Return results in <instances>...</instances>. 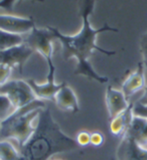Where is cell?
<instances>
[{
  "label": "cell",
  "mask_w": 147,
  "mask_h": 160,
  "mask_svg": "<svg viewBox=\"0 0 147 160\" xmlns=\"http://www.w3.org/2000/svg\"><path fill=\"white\" fill-rule=\"evenodd\" d=\"M35 27L33 17H23L7 13L0 14V29L7 32L25 35Z\"/></svg>",
  "instance_id": "cell-8"
},
{
  "label": "cell",
  "mask_w": 147,
  "mask_h": 160,
  "mask_svg": "<svg viewBox=\"0 0 147 160\" xmlns=\"http://www.w3.org/2000/svg\"><path fill=\"white\" fill-rule=\"evenodd\" d=\"M47 107L44 101L36 99L25 107L14 110L0 124V140H15L19 149L23 147L35 130V121Z\"/></svg>",
  "instance_id": "cell-3"
},
{
  "label": "cell",
  "mask_w": 147,
  "mask_h": 160,
  "mask_svg": "<svg viewBox=\"0 0 147 160\" xmlns=\"http://www.w3.org/2000/svg\"><path fill=\"white\" fill-rule=\"evenodd\" d=\"M139 45H140V52L142 53V58H143L142 62H143L144 66L145 77L147 79V31L142 34V36L140 38Z\"/></svg>",
  "instance_id": "cell-18"
},
{
  "label": "cell",
  "mask_w": 147,
  "mask_h": 160,
  "mask_svg": "<svg viewBox=\"0 0 147 160\" xmlns=\"http://www.w3.org/2000/svg\"><path fill=\"white\" fill-rule=\"evenodd\" d=\"M133 115L147 119V85L143 90V95L137 102L133 103Z\"/></svg>",
  "instance_id": "cell-16"
},
{
  "label": "cell",
  "mask_w": 147,
  "mask_h": 160,
  "mask_svg": "<svg viewBox=\"0 0 147 160\" xmlns=\"http://www.w3.org/2000/svg\"><path fill=\"white\" fill-rule=\"evenodd\" d=\"M0 94L10 101L13 110L25 107L36 100L29 84L24 80H8L0 85Z\"/></svg>",
  "instance_id": "cell-5"
},
{
  "label": "cell",
  "mask_w": 147,
  "mask_h": 160,
  "mask_svg": "<svg viewBox=\"0 0 147 160\" xmlns=\"http://www.w3.org/2000/svg\"><path fill=\"white\" fill-rule=\"evenodd\" d=\"M14 111L10 101L5 97L0 94V119L1 121L7 118L10 114Z\"/></svg>",
  "instance_id": "cell-17"
},
{
  "label": "cell",
  "mask_w": 147,
  "mask_h": 160,
  "mask_svg": "<svg viewBox=\"0 0 147 160\" xmlns=\"http://www.w3.org/2000/svg\"><path fill=\"white\" fill-rule=\"evenodd\" d=\"M0 124H1V119H0Z\"/></svg>",
  "instance_id": "cell-23"
},
{
  "label": "cell",
  "mask_w": 147,
  "mask_h": 160,
  "mask_svg": "<svg viewBox=\"0 0 147 160\" xmlns=\"http://www.w3.org/2000/svg\"><path fill=\"white\" fill-rule=\"evenodd\" d=\"M105 102L110 120L124 112L130 106V103L128 102V99L122 91L114 89L112 87H108L106 90Z\"/></svg>",
  "instance_id": "cell-10"
},
{
  "label": "cell",
  "mask_w": 147,
  "mask_h": 160,
  "mask_svg": "<svg viewBox=\"0 0 147 160\" xmlns=\"http://www.w3.org/2000/svg\"><path fill=\"white\" fill-rule=\"evenodd\" d=\"M146 86V77H145V71L143 62H139L137 68L130 72L129 75L126 77L122 84L121 91L125 95L127 99H129L131 96L136 94L139 91L144 90Z\"/></svg>",
  "instance_id": "cell-11"
},
{
  "label": "cell",
  "mask_w": 147,
  "mask_h": 160,
  "mask_svg": "<svg viewBox=\"0 0 147 160\" xmlns=\"http://www.w3.org/2000/svg\"><path fill=\"white\" fill-rule=\"evenodd\" d=\"M20 151L9 140H0V160H20Z\"/></svg>",
  "instance_id": "cell-15"
},
{
  "label": "cell",
  "mask_w": 147,
  "mask_h": 160,
  "mask_svg": "<svg viewBox=\"0 0 147 160\" xmlns=\"http://www.w3.org/2000/svg\"><path fill=\"white\" fill-rule=\"evenodd\" d=\"M48 74L47 81L43 84H38L33 79L26 80L29 84L31 90L33 91L36 99L41 101H53V98L57 92L62 87V84L56 83V66H48Z\"/></svg>",
  "instance_id": "cell-7"
},
{
  "label": "cell",
  "mask_w": 147,
  "mask_h": 160,
  "mask_svg": "<svg viewBox=\"0 0 147 160\" xmlns=\"http://www.w3.org/2000/svg\"><path fill=\"white\" fill-rule=\"evenodd\" d=\"M13 68L6 65H0V85H2L9 80Z\"/></svg>",
  "instance_id": "cell-20"
},
{
  "label": "cell",
  "mask_w": 147,
  "mask_h": 160,
  "mask_svg": "<svg viewBox=\"0 0 147 160\" xmlns=\"http://www.w3.org/2000/svg\"><path fill=\"white\" fill-rule=\"evenodd\" d=\"M16 1H22V0H0V9H4L7 12L11 13L13 12V4ZM36 2H44V0H33Z\"/></svg>",
  "instance_id": "cell-21"
},
{
  "label": "cell",
  "mask_w": 147,
  "mask_h": 160,
  "mask_svg": "<svg viewBox=\"0 0 147 160\" xmlns=\"http://www.w3.org/2000/svg\"><path fill=\"white\" fill-rule=\"evenodd\" d=\"M79 147L76 139L63 133L50 109L45 107L36 120L33 134L19 149L20 160H50L53 155L74 151Z\"/></svg>",
  "instance_id": "cell-2"
},
{
  "label": "cell",
  "mask_w": 147,
  "mask_h": 160,
  "mask_svg": "<svg viewBox=\"0 0 147 160\" xmlns=\"http://www.w3.org/2000/svg\"><path fill=\"white\" fill-rule=\"evenodd\" d=\"M133 103H130V106L127 110H125L118 116L114 117L110 120V131L115 136H123L126 133V131L129 127L130 123L133 119L132 112Z\"/></svg>",
  "instance_id": "cell-13"
},
{
  "label": "cell",
  "mask_w": 147,
  "mask_h": 160,
  "mask_svg": "<svg viewBox=\"0 0 147 160\" xmlns=\"http://www.w3.org/2000/svg\"><path fill=\"white\" fill-rule=\"evenodd\" d=\"M24 36L25 35L7 32L5 30L0 29V52L23 43Z\"/></svg>",
  "instance_id": "cell-14"
},
{
  "label": "cell",
  "mask_w": 147,
  "mask_h": 160,
  "mask_svg": "<svg viewBox=\"0 0 147 160\" xmlns=\"http://www.w3.org/2000/svg\"><path fill=\"white\" fill-rule=\"evenodd\" d=\"M116 156L118 160H147V149L141 147L134 138L123 135L118 145Z\"/></svg>",
  "instance_id": "cell-9"
},
{
  "label": "cell",
  "mask_w": 147,
  "mask_h": 160,
  "mask_svg": "<svg viewBox=\"0 0 147 160\" xmlns=\"http://www.w3.org/2000/svg\"><path fill=\"white\" fill-rule=\"evenodd\" d=\"M104 142V136L100 133V132H93L91 133V139H90V144L93 146H101Z\"/></svg>",
  "instance_id": "cell-22"
},
{
  "label": "cell",
  "mask_w": 147,
  "mask_h": 160,
  "mask_svg": "<svg viewBox=\"0 0 147 160\" xmlns=\"http://www.w3.org/2000/svg\"><path fill=\"white\" fill-rule=\"evenodd\" d=\"M34 52H35L33 48L23 42L16 47L0 52V65H6L12 68H17L21 74L25 62Z\"/></svg>",
  "instance_id": "cell-6"
},
{
  "label": "cell",
  "mask_w": 147,
  "mask_h": 160,
  "mask_svg": "<svg viewBox=\"0 0 147 160\" xmlns=\"http://www.w3.org/2000/svg\"><path fill=\"white\" fill-rule=\"evenodd\" d=\"M96 0H79V13L82 17V28L77 34H63L56 27H50L56 35L57 40L62 44L63 58L66 61L76 58L77 66L75 70L76 76H84L89 80H93L100 84H105L109 81L107 77L101 76L96 72L89 59L94 52H99L105 56L112 57L116 52L108 51L100 48L97 44V38L100 33L112 31L118 32V28L110 26L107 22L100 28H94L91 24L90 16L94 11Z\"/></svg>",
  "instance_id": "cell-1"
},
{
  "label": "cell",
  "mask_w": 147,
  "mask_h": 160,
  "mask_svg": "<svg viewBox=\"0 0 147 160\" xmlns=\"http://www.w3.org/2000/svg\"><path fill=\"white\" fill-rule=\"evenodd\" d=\"M90 139H91V133L88 131H81L78 133L76 142L80 147H85V146L90 144Z\"/></svg>",
  "instance_id": "cell-19"
},
{
  "label": "cell",
  "mask_w": 147,
  "mask_h": 160,
  "mask_svg": "<svg viewBox=\"0 0 147 160\" xmlns=\"http://www.w3.org/2000/svg\"><path fill=\"white\" fill-rule=\"evenodd\" d=\"M54 40H57V38L49 26L45 28H38L35 26L29 33L25 34L24 36V42L35 52H38L40 56L44 58L48 67L54 65L53 59V42Z\"/></svg>",
  "instance_id": "cell-4"
},
{
  "label": "cell",
  "mask_w": 147,
  "mask_h": 160,
  "mask_svg": "<svg viewBox=\"0 0 147 160\" xmlns=\"http://www.w3.org/2000/svg\"><path fill=\"white\" fill-rule=\"evenodd\" d=\"M56 160H58V159H56Z\"/></svg>",
  "instance_id": "cell-24"
},
{
  "label": "cell",
  "mask_w": 147,
  "mask_h": 160,
  "mask_svg": "<svg viewBox=\"0 0 147 160\" xmlns=\"http://www.w3.org/2000/svg\"><path fill=\"white\" fill-rule=\"evenodd\" d=\"M53 102L56 103L57 107L63 111L72 113H78L80 111L77 94L67 83H62V87L53 98Z\"/></svg>",
  "instance_id": "cell-12"
}]
</instances>
